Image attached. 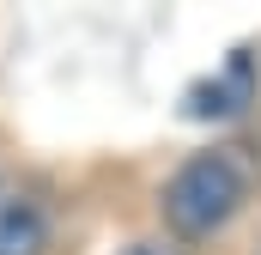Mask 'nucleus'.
Returning <instances> with one entry per match:
<instances>
[{"mask_svg":"<svg viewBox=\"0 0 261 255\" xmlns=\"http://www.w3.org/2000/svg\"><path fill=\"white\" fill-rule=\"evenodd\" d=\"M249 200V164L237 158V146H213L182 158L164 189H158V219H164V237L170 243H206L219 237Z\"/></svg>","mask_w":261,"mask_h":255,"instance_id":"obj_1","label":"nucleus"},{"mask_svg":"<svg viewBox=\"0 0 261 255\" xmlns=\"http://www.w3.org/2000/svg\"><path fill=\"white\" fill-rule=\"evenodd\" d=\"M255 255H261V237H255Z\"/></svg>","mask_w":261,"mask_h":255,"instance_id":"obj_5","label":"nucleus"},{"mask_svg":"<svg viewBox=\"0 0 261 255\" xmlns=\"http://www.w3.org/2000/svg\"><path fill=\"white\" fill-rule=\"evenodd\" d=\"M116 255H189V249L170 243V237H134V243H122Z\"/></svg>","mask_w":261,"mask_h":255,"instance_id":"obj_4","label":"nucleus"},{"mask_svg":"<svg viewBox=\"0 0 261 255\" xmlns=\"http://www.w3.org/2000/svg\"><path fill=\"white\" fill-rule=\"evenodd\" d=\"M249 104H255V61L237 49V55L219 67L213 79L189 85V97H182V116H189V122H231V116H243Z\"/></svg>","mask_w":261,"mask_h":255,"instance_id":"obj_2","label":"nucleus"},{"mask_svg":"<svg viewBox=\"0 0 261 255\" xmlns=\"http://www.w3.org/2000/svg\"><path fill=\"white\" fill-rule=\"evenodd\" d=\"M49 243H55L49 200L31 189H6L0 194V255H49Z\"/></svg>","mask_w":261,"mask_h":255,"instance_id":"obj_3","label":"nucleus"}]
</instances>
